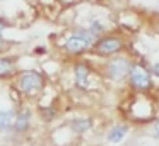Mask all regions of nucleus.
Wrapping results in <instances>:
<instances>
[{"label": "nucleus", "instance_id": "5", "mask_svg": "<svg viewBox=\"0 0 159 146\" xmlns=\"http://www.w3.org/2000/svg\"><path fill=\"white\" fill-rule=\"evenodd\" d=\"M63 49L69 54H82L91 51V44H87L84 39H80L79 36L70 32V36L63 41Z\"/></svg>", "mask_w": 159, "mask_h": 146}, {"label": "nucleus", "instance_id": "2", "mask_svg": "<svg viewBox=\"0 0 159 146\" xmlns=\"http://www.w3.org/2000/svg\"><path fill=\"white\" fill-rule=\"evenodd\" d=\"M45 85V78L39 71L36 70H28V71H22L21 77L17 80V87L22 94L26 95H34L38 94L39 90L43 88Z\"/></svg>", "mask_w": 159, "mask_h": 146}, {"label": "nucleus", "instance_id": "3", "mask_svg": "<svg viewBox=\"0 0 159 146\" xmlns=\"http://www.w3.org/2000/svg\"><path fill=\"white\" fill-rule=\"evenodd\" d=\"M132 61L127 56H115L110 58L106 63V77L113 81H121L128 77V71H130Z\"/></svg>", "mask_w": 159, "mask_h": 146}, {"label": "nucleus", "instance_id": "17", "mask_svg": "<svg viewBox=\"0 0 159 146\" xmlns=\"http://www.w3.org/2000/svg\"><path fill=\"white\" fill-rule=\"evenodd\" d=\"M154 134L159 138V121H156V122H154Z\"/></svg>", "mask_w": 159, "mask_h": 146}, {"label": "nucleus", "instance_id": "16", "mask_svg": "<svg viewBox=\"0 0 159 146\" xmlns=\"http://www.w3.org/2000/svg\"><path fill=\"white\" fill-rule=\"evenodd\" d=\"M149 71H151V75H154V77H159V63H154Z\"/></svg>", "mask_w": 159, "mask_h": 146}, {"label": "nucleus", "instance_id": "15", "mask_svg": "<svg viewBox=\"0 0 159 146\" xmlns=\"http://www.w3.org/2000/svg\"><path fill=\"white\" fill-rule=\"evenodd\" d=\"M9 27H11V22L7 19H4V17H0V34H4Z\"/></svg>", "mask_w": 159, "mask_h": 146}, {"label": "nucleus", "instance_id": "14", "mask_svg": "<svg viewBox=\"0 0 159 146\" xmlns=\"http://www.w3.org/2000/svg\"><path fill=\"white\" fill-rule=\"evenodd\" d=\"M12 41H9V39H5L4 37V34H0V53H4V51H7L9 48L12 46Z\"/></svg>", "mask_w": 159, "mask_h": 146}, {"label": "nucleus", "instance_id": "11", "mask_svg": "<svg viewBox=\"0 0 159 146\" xmlns=\"http://www.w3.org/2000/svg\"><path fill=\"white\" fill-rule=\"evenodd\" d=\"M70 32L75 34V36H79L80 39H84L87 44H91V46H93V44L96 43V39H98V37L94 36V34L91 32V31L87 29V27H84V26H77V27H74V29L70 31Z\"/></svg>", "mask_w": 159, "mask_h": 146}, {"label": "nucleus", "instance_id": "10", "mask_svg": "<svg viewBox=\"0 0 159 146\" xmlns=\"http://www.w3.org/2000/svg\"><path fill=\"white\" fill-rule=\"evenodd\" d=\"M16 70V60L12 56H0V78L12 75Z\"/></svg>", "mask_w": 159, "mask_h": 146}, {"label": "nucleus", "instance_id": "18", "mask_svg": "<svg viewBox=\"0 0 159 146\" xmlns=\"http://www.w3.org/2000/svg\"><path fill=\"white\" fill-rule=\"evenodd\" d=\"M34 51H36V53H45V48H43V46H38Z\"/></svg>", "mask_w": 159, "mask_h": 146}, {"label": "nucleus", "instance_id": "6", "mask_svg": "<svg viewBox=\"0 0 159 146\" xmlns=\"http://www.w3.org/2000/svg\"><path fill=\"white\" fill-rule=\"evenodd\" d=\"M84 27H87V29H89L96 37H101L103 34L108 32V24L104 22L101 17H98V15L86 17V20H84Z\"/></svg>", "mask_w": 159, "mask_h": 146}, {"label": "nucleus", "instance_id": "4", "mask_svg": "<svg viewBox=\"0 0 159 146\" xmlns=\"http://www.w3.org/2000/svg\"><path fill=\"white\" fill-rule=\"evenodd\" d=\"M128 81L135 90H147L152 87V75L142 65L132 63L130 71H128Z\"/></svg>", "mask_w": 159, "mask_h": 146}, {"label": "nucleus", "instance_id": "7", "mask_svg": "<svg viewBox=\"0 0 159 146\" xmlns=\"http://www.w3.org/2000/svg\"><path fill=\"white\" fill-rule=\"evenodd\" d=\"M89 75H91V71L86 63H77L74 66V81H75V85L79 88H87V85H89Z\"/></svg>", "mask_w": 159, "mask_h": 146}, {"label": "nucleus", "instance_id": "13", "mask_svg": "<svg viewBox=\"0 0 159 146\" xmlns=\"http://www.w3.org/2000/svg\"><path fill=\"white\" fill-rule=\"evenodd\" d=\"M14 111H0V129H7L12 124Z\"/></svg>", "mask_w": 159, "mask_h": 146}, {"label": "nucleus", "instance_id": "8", "mask_svg": "<svg viewBox=\"0 0 159 146\" xmlns=\"http://www.w3.org/2000/svg\"><path fill=\"white\" fill-rule=\"evenodd\" d=\"M29 121H31V111L29 109H24V111L17 112L14 119V129L17 132H22L29 127Z\"/></svg>", "mask_w": 159, "mask_h": 146}, {"label": "nucleus", "instance_id": "1", "mask_svg": "<svg viewBox=\"0 0 159 146\" xmlns=\"http://www.w3.org/2000/svg\"><path fill=\"white\" fill-rule=\"evenodd\" d=\"M125 49V39L118 34H103L91 46V51L98 56H113Z\"/></svg>", "mask_w": 159, "mask_h": 146}, {"label": "nucleus", "instance_id": "9", "mask_svg": "<svg viewBox=\"0 0 159 146\" xmlns=\"http://www.w3.org/2000/svg\"><path fill=\"white\" fill-rule=\"evenodd\" d=\"M127 132H128V126L127 124L113 126V127L110 129V132H108L106 139H108V143H120L121 139L127 136Z\"/></svg>", "mask_w": 159, "mask_h": 146}, {"label": "nucleus", "instance_id": "12", "mask_svg": "<svg viewBox=\"0 0 159 146\" xmlns=\"http://www.w3.org/2000/svg\"><path fill=\"white\" fill-rule=\"evenodd\" d=\"M70 127H72L75 132H79V134H82V132H86L87 129L91 127V121H89V119H86V117L74 119V121L70 122Z\"/></svg>", "mask_w": 159, "mask_h": 146}]
</instances>
